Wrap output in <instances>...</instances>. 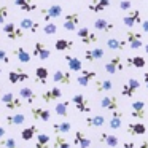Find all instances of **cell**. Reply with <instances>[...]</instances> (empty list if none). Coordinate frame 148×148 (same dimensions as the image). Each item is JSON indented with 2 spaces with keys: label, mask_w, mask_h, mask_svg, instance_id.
<instances>
[{
  "label": "cell",
  "mask_w": 148,
  "mask_h": 148,
  "mask_svg": "<svg viewBox=\"0 0 148 148\" xmlns=\"http://www.w3.org/2000/svg\"><path fill=\"white\" fill-rule=\"evenodd\" d=\"M2 30L3 34L8 37L10 40H19V38H24V29L21 26H16L13 23H5L2 26Z\"/></svg>",
  "instance_id": "6da1fadb"
},
{
  "label": "cell",
  "mask_w": 148,
  "mask_h": 148,
  "mask_svg": "<svg viewBox=\"0 0 148 148\" xmlns=\"http://www.w3.org/2000/svg\"><path fill=\"white\" fill-rule=\"evenodd\" d=\"M124 67H126V64L123 62L121 56L116 54V56H113V58L105 64V72L108 75H115V73H118V72H123V70H124Z\"/></svg>",
  "instance_id": "7a4b0ae2"
},
{
  "label": "cell",
  "mask_w": 148,
  "mask_h": 148,
  "mask_svg": "<svg viewBox=\"0 0 148 148\" xmlns=\"http://www.w3.org/2000/svg\"><path fill=\"white\" fill-rule=\"evenodd\" d=\"M123 23H124V26L129 27V29H132V27L142 24V23H143V19H142L140 10H129L127 14L123 18Z\"/></svg>",
  "instance_id": "3957f363"
},
{
  "label": "cell",
  "mask_w": 148,
  "mask_h": 148,
  "mask_svg": "<svg viewBox=\"0 0 148 148\" xmlns=\"http://www.w3.org/2000/svg\"><path fill=\"white\" fill-rule=\"evenodd\" d=\"M62 14V7L61 5H51V7L48 8H43L42 10V18L45 23H51L53 19H56V18H59Z\"/></svg>",
  "instance_id": "277c9868"
},
{
  "label": "cell",
  "mask_w": 148,
  "mask_h": 148,
  "mask_svg": "<svg viewBox=\"0 0 148 148\" xmlns=\"http://www.w3.org/2000/svg\"><path fill=\"white\" fill-rule=\"evenodd\" d=\"M72 102H73L75 108L80 113H91L92 112V110H91V105H89V100H88L83 94H75V96L72 97Z\"/></svg>",
  "instance_id": "5b68a950"
},
{
  "label": "cell",
  "mask_w": 148,
  "mask_h": 148,
  "mask_svg": "<svg viewBox=\"0 0 148 148\" xmlns=\"http://www.w3.org/2000/svg\"><path fill=\"white\" fill-rule=\"evenodd\" d=\"M78 24H80V13L72 11V13H67L64 16V29L65 30L73 32V30H77Z\"/></svg>",
  "instance_id": "8992f818"
},
{
  "label": "cell",
  "mask_w": 148,
  "mask_h": 148,
  "mask_svg": "<svg viewBox=\"0 0 148 148\" xmlns=\"http://www.w3.org/2000/svg\"><path fill=\"white\" fill-rule=\"evenodd\" d=\"M2 102L8 110H18L23 107V99H18L13 92H7L2 96Z\"/></svg>",
  "instance_id": "52a82bcc"
},
{
  "label": "cell",
  "mask_w": 148,
  "mask_h": 148,
  "mask_svg": "<svg viewBox=\"0 0 148 148\" xmlns=\"http://www.w3.org/2000/svg\"><path fill=\"white\" fill-rule=\"evenodd\" d=\"M143 37H142V34L138 32H134V30H127V34H126V40H127V45L131 46V49H140L142 46H143Z\"/></svg>",
  "instance_id": "ba28073f"
},
{
  "label": "cell",
  "mask_w": 148,
  "mask_h": 148,
  "mask_svg": "<svg viewBox=\"0 0 148 148\" xmlns=\"http://www.w3.org/2000/svg\"><path fill=\"white\" fill-rule=\"evenodd\" d=\"M77 34H78V38L81 40L83 45H91V43H96L97 40H99L96 34L91 32L88 27H80V29L77 30Z\"/></svg>",
  "instance_id": "9c48e42d"
},
{
  "label": "cell",
  "mask_w": 148,
  "mask_h": 148,
  "mask_svg": "<svg viewBox=\"0 0 148 148\" xmlns=\"http://www.w3.org/2000/svg\"><path fill=\"white\" fill-rule=\"evenodd\" d=\"M131 116L135 119H140V121H143L145 116H147V113H145V102H142V100H135V102L131 103Z\"/></svg>",
  "instance_id": "30bf717a"
},
{
  "label": "cell",
  "mask_w": 148,
  "mask_h": 148,
  "mask_svg": "<svg viewBox=\"0 0 148 148\" xmlns=\"http://www.w3.org/2000/svg\"><path fill=\"white\" fill-rule=\"evenodd\" d=\"M61 97H62V91H61V88H58V86H53V88H49V89H46L45 92L42 94V99H43V102H46V103L56 102V100H59Z\"/></svg>",
  "instance_id": "8fae6325"
},
{
  "label": "cell",
  "mask_w": 148,
  "mask_h": 148,
  "mask_svg": "<svg viewBox=\"0 0 148 148\" xmlns=\"http://www.w3.org/2000/svg\"><path fill=\"white\" fill-rule=\"evenodd\" d=\"M26 80H29V73L24 72L21 67L14 69V70H11L10 73H8V81H10L11 84L23 83V81H26Z\"/></svg>",
  "instance_id": "7c38bea8"
},
{
  "label": "cell",
  "mask_w": 148,
  "mask_h": 148,
  "mask_svg": "<svg viewBox=\"0 0 148 148\" xmlns=\"http://www.w3.org/2000/svg\"><path fill=\"white\" fill-rule=\"evenodd\" d=\"M96 77H97V73L94 70H86V69H83V70L80 72V77H77V83L80 84V86L86 88V86H89V83Z\"/></svg>",
  "instance_id": "4fadbf2b"
},
{
  "label": "cell",
  "mask_w": 148,
  "mask_h": 148,
  "mask_svg": "<svg viewBox=\"0 0 148 148\" xmlns=\"http://www.w3.org/2000/svg\"><path fill=\"white\" fill-rule=\"evenodd\" d=\"M34 56H35L37 59H40V61H48L49 56H51V51L45 46V43L37 42L35 45H34Z\"/></svg>",
  "instance_id": "5bb4252c"
},
{
  "label": "cell",
  "mask_w": 148,
  "mask_h": 148,
  "mask_svg": "<svg viewBox=\"0 0 148 148\" xmlns=\"http://www.w3.org/2000/svg\"><path fill=\"white\" fill-rule=\"evenodd\" d=\"M100 107L105 108V110H108V112H115V110H118V107H119L118 97H116V96H105V97H102V100H100Z\"/></svg>",
  "instance_id": "9a60e30c"
},
{
  "label": "cell",
  "mask_w": 148,
  "mask_h": 148,
  "mask_svg": "<svg viewBox=\"0 0 148 148\" xmlns=\"http://www.w3.org/2000/svg\"><path fill=\"white\" fill-rule=\"evenodd\" d=\"M94 29L99 30V32H103V34H108L112 30H115V24L112 21H107L103 18H99V19L94 21Z\"/></svg>",
  "instance_id": "2e32d148"
},
{
  "label": "cell",
  "mask_w": 148,
  "mask_h": 148,
  "mask_svg": "<svg viewBox=\"0 0 148 148\" xmlns=\"http://www.w3.org/2000/svg\"><path fill=\"white\" fill-rule=\"evenodd\" d=\"M105 45L110 51H124L126 45H127V40L126 38H108Z\"/></svg>",
  "instance_id": "e0dca14e"
},
{
  "label": "cell",
  "mask_w": 148,
  "mask_h": 148,
  "mask_svg": "<svg viewBox=\"0 0 148 148\" xmlns=\"http://www.w3.org/2000/svg\"><path fill=\"white\" fill-rule=\"evenodd\" d=\"M103 56H105V51L102 48H94V49H86L84 51V59L88 62H96V61H102Z\"/></svg>",
  "instance_id": "ac0fdd59"
},
{
  "label": "cell",
  "mask_w": 148,
  "mask_h": 148,
  "mask_svg": "<svg viewBox=\"0 0 148 148\" xmlns=\"http://www.w3.org/2000/svg\"><path fill=\"white\" fill-rule=\"evenodd\" d=\"M30 113H32V118L38 119V121H49V118H51L49 110L42 108V107H32V108H30Z\"/></svg>",
  "instance_id": "d6986e66"
},
{
  "label": "cell",
  "mask_w": 148,
  "mask_h": 148,
  "mask_svg": "<svg viewBox=\"0 0 148 148\" xmlns=\"http://www.w3.org/2000/svg\"><path fill=\"white\" fill-rule=\"evenodd\" d=\"M73 145L75 147H80V148H89L91 140H89V137H86V134L83 131H77L75 132V137H73Z\"/></svg>",
  "instance_id": "ffe728a7"
},
{
  "label": "cell",
  "mask_w": 148,
  "mask_h": 148,
  "mask_svg": "<svg viewBox=\"0 0 148 148\" xmlns=\"http://www.w3.org/2000/svg\"><path fill=\"white\" fill-rule=\"evenodd\" d=\"M88 127H102L105 126V116L103 115H89L84 119Z\"/></svg>",
  "instance_id": "44dd1931"
},
{
  "label": "cell",
  "mask_w": 148,
  "mask_h": 148,
  "mask_svg": "<svg viewBox=\"0 0 148 148\" xmlns=\"http://www.w3.org/2000/svg\"><path fill=\"white\" fill-rule=\"evenodd\" d=\"M99 142H100V143H105L107 147H110V148H116V147H118V143H119V138L116 137V135H113V134L100 132Z\"/></svg>",
  "instance_id": "7402d4cb"
},
{
  "label": "cell",
  "mask_w": 148,
  "mask_h": 148,
  "mask_svg": "<svg viewBox=\"0 0 148 148\" xmlns=\"http://www.w3.org/2000/svg\"><path fill=\"white\" fill-rule=\"evenodd\" d=\"M110 7V0H92L89 5H88V10L91 13H102L105 8Z\"/></svg>",
  "instance_id": "603a6c76"
},
{
  "label": "cell",
  "mask_w": 148,
  "mask_h": 148,
  "mask_svg": "<svg viewBox=\"0 0 148 148\" xmlns=\"http://www.w3.org/2000/svg\"><path fill=\"white\" fill-rule=\"evenodd\" d=\"M64 59H65V62H67L70 72H81V70H83V64H81L80 58L72 56V54H65Z\"/></svg>",
  "instance_id": "cb8c5ba5"
},
{
  "label": "cell",
  "mask_w": 148,
  "mask_h": 148,
  "mask_svg": "<svg viewBox=\"0 0 148 148\" xmlns=\"http://www.w3.org/2000/svg\"><path fill=\"white\" fill-rule=\"evenodd\" d=\"M53 81L54 83H61V84H70L72 73L70 72H64V70H56L54 75H53Z\"/></svg>",
  "instance_id": "d4e9b609"
},
{
  "label": "cell",
  "mask_w": 148,
  "mask_h": 148,
  "mask_svg": "<svg viewBox=\"0 0 148 148\" xmlns=\"http://www.w3.org/2000/svg\"><path fill=\"white\" fill-rule=\"evenodd\" d=\"M123 116H124V115H123L119 110L112 112V116H110V121H108L110 129H113V131H118V129L123 126Z\"/></svg>",
  "instance_id": "484cf974"
},
{
  "label": "cell",
  "mask_w": 148,
  "mask_h": 148,
  "mask_svg": "<svg viewBox=\"0 0 148 148\" xmlns=\"http://www.w3.org/2000/svg\"><path fill=\"white\" fill-rule=\"evenodd\" d=\"M14 5L19 10H23L24 13H32L37 10V3L34 0H14Z\"/></svg>",
  "instance_id": "4316f807"
},
{
  "label": "cell",
  "mask_w": 148,
  "mask_h": 148,
  "mask_svg": "<svg viewBox=\"0 0 148 148\" xmlns=\"http://www.w3.org/2000/svg\"><path fill=\"white\" fill-rule=\"evenodd\" d=\"M147 132V126L143 123H129L127 126V134L131 135H143Z\"/></svg>",
  "instance_id": "83f0119b"
},
{
  "label": "cell",
  "mask_w": 148,
  "mask_h": 148,
  "mask_svg": "<svg viewBox=\"0 0 148 148\" xmlns=\"http://www.w3.org/2000/svg\"><path fill=\"white\" fill-rule=\"evenodd\" d=\"M48 77H49V72H48V69H46V67L40 65V67L35 69V81L38 84H46Z\"/></svg>",
  "instance_id": "f1b7e54d"
},
{
  "label": "cell",
  "mask_w": 148,
  "mask_h": 148,
  "mask_svg": "<svg viewBox=\"0 0 148 148\" xmlns=\"http://www.w3.org/2000/svg\"><path fill=\"white\" fill-rule=\"evenodd\" d=\"M19 26L23 27L24 30H29V32H32V34L38 32V29H40V24L35 23V21H32V19H29V18H23Z\"/></svg>",
  "instance_id": "f546056e"
},
{
  "label": "cell",
  "mask_w": 148,
  "mask_h": 148,
  "mask_svg": "<svg viewBox=\"0 0 148 148\" xmlns=\"http://www.w3.org/2000/svg\"><path fill=\"white\" fill-rule=\"evenodd\" d=\"M5 121H7L8 126H21L26 123V116L21 115V113H16V115H7L5 116Z\"/></svg>",
  "instance_id": "4dcf8cb0"
},
{
  "label": "cell",
  "mask_w": 148,
  "mask_h": 148,
  "mask_svg": "<svg viewBox=\"0 0 148 148\" xmlns=\"http://www.w3.org/2000/svg\"><path fill=\"white\" fill-rule=\"evenodd\" d=\"M54 48L56 51H70L73 48V42L67 38H58L54 42Z\"/></svg>",
  "instance_id": "1f68e13d"
},
{
  "label": "cell",
  "mask_w": 148,
  "mask_h": 148,
  "mask_svg": "<svg viewBox=\"0 0 148 148\" xmlns=\"http://www.w3.org/2000/svg\"><path fill=\"white\" fill-rule=\"evenodd\" d=\"M127 67H135V69H143L147 65V61H145L143 56H132V58H127Z\"/></svg>",
  "instance_id": "d6a6232c"
},
{
  "label": "cell",
  "mask_w": 148,
  "mask_h": 148,
  "mask_svg": "<svg viewBox=\"0 0 148 148\" xmlns=\"http://www.w3.org/2000/svg\"><path fill=\"white\" fill-rule=\"evenodd\" d=\"M37 134H38V127H37V126H29V127H24L23 131H21V138H23L24 142H29V140H32Z\"/></svg>",
  "instance_id": "836d02e7"
},
{
  "label": "cell",
  "mask_w": 148,
  "mask_h": 148,
  "mask_svg": "<svg viewBox=\"0 0 148 148\" xmlns=\"http://www.w3.org/2000/svg\"><path fill=\"white\" fill-rule=\"evenodd\" d=\"M14 56H16V59L21 62V64H29L30 59H32V56L29 54V51H26L23 46H19V48L14 49Z\"/></svg>",
  "instance_id": "e575fe53"
},
{
  "label": "cell",
  "mask_w": 148,
  "mask_h": 148,
  "mask_svg": "<svg viewBox=\"0 0 148 148\" xmlns=\"http://www.w3.org/2000/svg\"><path fill=\"white\" fill-rule=\"evenodd\" d=\"M19 97H21V99H24L27 103H34L37 96H35V92H34L30 88L24 86V88H21V89H19Z\"/></svg>",
  "instance_id": "d590c367"
},
{
  "label": "cell",
  "mask_w": 148,
  "mask_h": 148,
  "mask_svg": "<svg viewBox=\"0 0 148 148\" xmlns=\"http://www.w3.org/2000/svg\"><path fill=\"white\" fill-rule=\"evenodd\" d=\"M69 105H70V102H69V100L58 102V103H56V107H54L56 115L62 116V118H67V116H69Z\"/></svg>",
  "instance_id": "8d00e7d4"
},
{
  "label": "cell",
  "mask_w": 148,
  "mask_h": 148,
  "mask_svg": "<svg viewBox=\"0 0 148 148\" xmlns=\"http://www.w3.org/2000/svg\"><path fill=\"white\" fill-rule=\"evenodd\" d=\"M113 89V83L110 80H96V91L97 92H108Z\"/></svg>",
  "instance_id": "74e56055"
},
{
  "label": "cell",
  "mask_w": 148,
  "mask_h": 148,
  "mask_svg": "<svg viewBox=\"0 0 148 148\" xmlns=\"http://www.w3.org/2000/svg\"><path fill=\"white\" fill-rule=\"evenodd\" d=\"M49 135L43 134V132H38L37 134V142H35V148H49Z\"/></svg>",
  "instance_id": "f35d334b"
},
{
  "label": "cell",
  "mask_w": 148,
  "mask_h": 148,
  "mask_svg": "<svg viewBox=\"0 0 148 148\" xmlns=\"http://www.w3.org/2000/svg\"><path fill=\"white\" fill-rule=\"evenodd\" d=\"M70 129H72V124H70L69 121L54 123V124H53V131H54L56 134H67Z\"/></svg>",
  "instance_id": "ab89813d"
},
{
  "label": "cell",
  "mask_w": 148,
  "mask_h": 148,
  "mask_svg": "<svg viewBox=\"0 0 148 148\" xmlns=\"http://www.w3.org/2000/svg\"><path fill=\"white\" fill-rule=\"evenodd\" d=\"M53 147L54 148H70V143H69V140L62 134H56L54 142H53Z\"/></svg>",
  "instance_id": "60d3db41"
},
{
  "label": "cell",
  "mask_w": 148,
  "mask_h": 148,
  "mask_svg": "<svg viewBox=\"0 0 148 148\" xmlns=\"http://www.w3.org/2000/svg\"><path fill=\"white\" fill-rule=\"evenodd\" d=\"M43 32H45L46 35H54V34L58 32V26H56L54 23H45V26H43Z\"/></svg>",
  "instance_id": "b9f144b4"
},
{
  "label": "cell",
  "mask_w": 148,
  "mask_h": 148,
  "mask_svg": "<svg viewBox=\"0 0 148 148\" xmlns=\"http://www.w3.org/2000/svg\"><path fill=\"white\" fill-rule=\"evenodd\" d=\"M0 145H3V147H7V148H18V145H16V140H14L13 137L2 138V140H0Z\"/></svg>",
  "instance_id": "7bdbcfd3"
},
{
  "label": "cell",
  "mask_w": 148,
  "mask_h": 148,
  "mask_svg": "<svg viewBox=\"0 0 148 148\" xmlns=\"http://www.w3.org/2000/svg\"><path fill=\"white\" fill-rule=\"evenodd\" d=\"M8 14H10V11H8V7L7 5H2L0 7V26H3L5 21H7Z\"/></svg>",
  "instance_id": "ee69618b"
},
{
  "label": "cell",
  "mask_w": 148,
  "mask_h": 148,
  "mask_svg": "<svg viewBox=\"0 0 148 148\" xmlns=\"http://www.w3.org/2000/svg\"><path fill=\"white\" fill-rule=\"evenodd\" d=\"M118 8H119L121 11H124V13H127V11L132 8V2H131V0H119Z\"/></svg>",
  "instance_id": "f6af8a7d"
},
{
  "label": "cell",
  "mask_w": 148,
  "mask_h": 148,
  "mask_svg": "<svg viewBox=\"0 0 148 148\" xmlns=\"http://www.w3.org/2000/svg\"><path fill=\"white\" fill-rule=\"evenodd\" d=\"M134 94H135V91L132 89V88L129 86L127 83L123 84V88H121V96H124V97H132Z\"/></svg>",
  "instance_id": "bcb514c9"
},
{
  "label": "cell",
  "mask_w": 148,
  "mask_h": 148,
  "mask_svg": "<svg viewBox=\"0 0 148 148\" xmlns=\"http://www.w3.org/2000/svg\"><path fill=\"white\" fill-rule=\"evenodd\" d=\"M0 62H3V64H10V58H8V54H7L5 49H0Z\"/></svg>",
  "instance_id": "7dc6e473"
},
{
  "label": "cell",
  "mask_w": 148,
  "mask_h": 148,
  "mask_svg": "<svg viewBox=\"0 0 148 148\" xmlns=\"http://www.w3.org/2000/svg\"><path fill=\"white\" fill-rule=\"evenodd\" d=\"M135 147V143L132 140H127V142H124V145H123V148H134Z\"/></svg>",
  "instance_id": "c3c4849f"
},
{
  "label": "cell",
  "mask_w": 148,
  "mask_h": 148,
  "mask_svg": "<svg viewBox=\"0 0 148 148\" xmlns=\"http://www.w3.org/2000/svg\"><path fill=\"white\" fill-rule=\"evenodd\" d=\"M140 26H142V29H143V32H145V34H148V19H145L143 23L140 24Z\"/></svg>",
  "instance_id": "681fc988"
},
{
  "label": "cell",
  "mask_w": 148,
  "mask_h": 148,
  "mask_svg": "<svg viewBox=\"0 0 148 148\" xmlns=\"http://www.w3.org/2000/svg\"><path fill=\"white\" fill-rule=\"evenodd\" d=\"M3 137H5V127H3V124L0 123V140H2Z\"/></svg>",
  "instance_id": "f907efd6"
},
{
  "label": "cell",
  "mask_w": 148,
  "mask_h": 148,
  "mask_svg": "<svg viewBox=\"0 0 148 148\" xmlns=\"http://www.w3.org/2000/svg\"><path fill=\"white\" fill-rule=\"evenodd\" d=\"M143 84H145V88L148 89V72H145V73H143Z\"/></svg>",
  "instance_id": "816d5d0a"
},
{
  "label": "cell",
  "mask_w": 148,
  "mask_h": 148,
  "mask_svg": "<svg viewBox=\"0 0 148 148\" xmlns=\"http://www.w3.org/2000/svg\"><path fill=\"white\" fill-rule=\"evenodd\" d=\"M140 148H148V140H143L140 143Z\"/></svg>",
  "instance_id": "f5cc1de1"
},
{
  "label": "cell",
  "mask_w": 148,
  "mask_h": 148,
  "mask_svg": "<svg viewBox=\"0 0 148 148\" xmlns=\"http://www.w3.org/2000/svg\"><path fill=\"white\" fill-rule=\"evenodd\" d=\"M143 48H145V53L148 54V43H145V46H143Z\"/></svg>",
  "instance_id": "db71d44e"
},
{
  "label": "cell",
  "mask_w": 148,
  "mask_h": 148,
  "mask_svg": "<svg viewBox=\"0 0 148 148\" xmlns=\"http://www.w3.org/2000/svg\"><path fill=\"white\" fill-rule=\"evenodd\" d=\"M0 75H2V69H0Z\"/></svg>",
  "instance_id": "11a10c76"
},
{
  "label": "cell",
  "mask_w": 148,
  "mask_h": 148,
  "mask_svg": "<svg viewBox=\"0 0 148 148\" xmlns=\"http://www.w3.org/2000/svg\"><path fill=\"white\" fill-rule=\"evenodd\" d=\"M0 92H2V89H0Z\"/></svg>",
  "instance_id": "9f6ffc18"
},
{
  "label": "cell",
  "mask_w": 148,
  "mask_h": 148,
  "mask_svg": "<svg viewBox=\"0 0 148 148\" xmlns=\"http://www.w3.org/2000/svg\"><path fill=\"white\" fill-rule=\"evenodd\" d=\"M67 2H69V0H67Z\"/></svg>",
  "instance_id": "6f0895ef"
}]
</instances>
